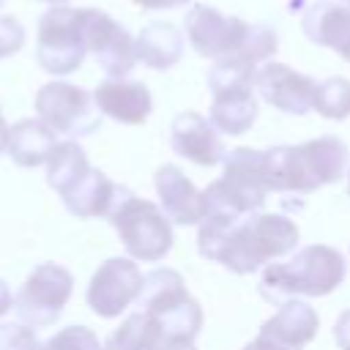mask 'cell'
<instances>
[{
	"label": "cell",
	"instance_id": "4316f807",
	"mask_svg": "<svg viewBox=\"0 0 350 350\" xmlns=\"http://www.w3.org/2000/svg\"><path fill=\"white\" fill-rule=\"evenodd\" d=\"M25 46V27L16 16L0 14V57H11Z\"/></svg>",
	"mask_w": 350,
	"mask_h": 350
},
{
	"label": "cell",
	"instance_id": "277c9868",
	"mask_svg": "<svg viewBox=\"0 0 350 350\" xmlns=\"http://www.w3.org/2000/svg\"><path fill=\"white\" fill-rule=\"evenodd\" d=\"M347 273L345 257L325 243L298 249L287 262H273L260 276V295L271 304H284L298 295L320 298L334 293Z\"/></svg>",
	"mask_w": 350,
	"mask_h": 350
},
{
	"label": "cell",
	"instance_id": "cb8c5ba5",
	"mask_svg": "<svg viewBox=\"0 0 350 350\" xmlns=\"http://www.w3.org/2000/svg\"><path fill=\"white\" fill-rule=\"evenodd\" d=\"M312 109L320 112L328 120H345L350 118V79L345 77H328L317 82Z\"/></svg>",
	"mask_w": 350,
	"mask_h": 350
},
{
	"label": "cell",
	"instance_id": "7c38bea8",
	"mask_svg": "<svg viewBox=\"0 0 350 350\" xmlns=\"http://www.w3.org/2000/svg\"><path fill=\"white\" fill-rule=\"evenodd\" d=\"M142 282L145 276L139 273L131 257H109L98 265V271L88 284V293H85L88 306L98 317H107V320L118 317L139 298Z\"/></svg>",
	"mask_w": 350,
	"mask_h": 350
},
{
	"label": "cell",
	"instance_id": "9c48e42d",
	"mask_svg": "<svg viewBox=\"0 0 350 350\" xmlns=\"http://www.w3.org/2000/svg\"><path fill=\"white\" fill-rule=\"evenodd\" d=\"M36 115L63 137H88L98 131L101 112L93 93L71 82H46L36 93Z\"/></svg>",
	"mask_w": 350,
	"mask_h": 350
},
{
	"label": "cell",
	"instance_id": "7402d4cb",
	"mask_svg": "<svg viewBox=\"0 0 350 350\" xmlns=\"http://www.w3.org/2000/svg\"><path fill=\"white\" fill-rule=\"evenodd\" d=\"M164 345V331L145 312H131L104 342V350H159Z\"/></svg>",
	"mask_w": 350,
	"mask_h": 350
},
{
	"label": "cell",
	"instance_id": "484cf974",
	"mask_svg": "<svg viewBox=\"0 0 350 350\" xmlns=\"http://www.w3.org/2000/svg\"><path fill=\"white\" fill-rule=\"evenodd\" d=\"M0 350H41V342L25 323H0Z\"/></svg>",
	"mask_w": 350,
	"mask_h": 350
},
{
	"label": "cell",
	"instance_id": "ffe728a7",
	"mask_svg": "<svg viewBox=\"0 0 350 350\" xmlns=\"http://www.w3.org/2000/svg\"><path fill=\"white\" fill-rule=\"evenodd\" d=\"M183 44V33L172 22H148L134 38V52L142 66L167 71L180 60Z\"/></svg>",
	"mask_w": 350,
	"mask_h": 350
},
{
	"label": "cell",
	"instance_id": "8d00e7d4",
	"mask_svg": "<svg viewBox=\"0 0 350 350\" xmlns=\"http://www.w3.org/2000/svg\"><path fill=\"white\" fill-rule=\"evenodd\" d=\"M0 8H3V0H0Z\"/></svg>",
	"mask_w": 350,
	"mask_h": 350
},
{
	"label": "cell",
	"instance_id": "1f68e13d",
	"mask_svg": "<svg viewBox=\"0 0 350 350\" xmlns=\"http://www.w3.org/2000/svg\"><path fill=\"white\" fill-rule=\"evenodd\" d=\"M8 137H11V126L5 123L3 109H0V153H5V150H8Z\"/></svg>",
	"mask_w": 350,
	"mask_h": 350
},
{
	"label": "cell",
	"instance_id": "d4e9b609",
	"mask_svg": "<svg viewBox=\"0 0 350 350\" xmlns=\"http://www.w3.org/2000/svg\"><path fill=\"white\" fill-rule=\"evenodd\" d=\"M41 350H104V345L88 325H66L55 336H49Z\"/></svg>",
	"mask_w": 350,
	"mask_h": 350
},
{
	"label": "cell",
	"instance_id": "3957f363",
	"mask_svg": "<svg viewBox=\"0 0 350 350\" xmlns=\"http://www.w3.org/2000/svg\"><path fill=\"white\" fill-rule=\"evenodd\" d=\"M347 145L339 137H317L304 145H276L262 150V170L271 191L312 194L345 175Z\"/></svg>",
	"mask_w": 350,
	"mask_h": 350
},
{
	"label": "cell",
	"instance_id": "8fae6325",
	"mask_svg": "<svg viewBox=\"0 0 350 350\" xmlns=\"http://www.w3.org/2000/svg\"><path fill=\"white\" fill-rule=\"evenodd\" d=\"M82 33L88 52L107 71V77L123 79L126 74H131L137 63L134 38L118 19L98 8H82Z\"/></svg>",
	"mask_w": 350,
	"mask_h": 350
},
{
	"label": "cell",
	"instance_id": "52a82bcc",
	"mask_svg": "<svg viewBox=\"0 0 350 350\" xmlns=\"http://www.w3.org/2000/svg\"><path fill=\"white\" fill-rule=\"evenodd\" d=\"M109 224L115 227L131 260L159 262L170 254L175 241L172 224L164 216V211L156 202L137 197L131 189H126L118 200L115 211L109 213Z\"/></svg>",
	"mask_w": 350,
	"mask_h": 350
},
{
	"label": "cell",
	"instance_id": "f1b7e54d",
	"mask_svg": "<svg viewBox=\"0 0 350 350\" xmlns=\"http://www.w3.org/2000/svg\"><path fill=\"white\" fill-rule=\"evenodd\" d=\"M134 3L145 11H167V8H180L189 0H134Z\"/></svg>",
	"mask_w": 350,
	"mask_h": 350
},
{
	"label": "cell",
	"instance_id": "603a6c76",
	"mask_svg": "<svg viewBox=\"0 0 350 350\" xmlns=\"http://www.w3.org/2000/svg\"><path fill=\"white\" fill-rule=\"evenodd\" d=\"M88 170L90 164H88V153L82 150V145L74 139H66V142H57L46 159V183L57 194H66Z\"/></svg>",
	"mask_w": 350,
	"mask_h": 350
},
{
	"label": "cell",
	"instance_id": "e575fe53",
	"mask_svg": "<svg viewBox=\"0 0 350 350\" xmlns=\"http://www.w3.org/2000/svg\"><path fill=\"white\" fill-rule=\"evenodd\" d=\"M347 194H350V172H347Z\"/></svg>",
	"mask_w": 350,
	"mask_h": 350
},
{
	"label": "cell",
	"instance_id": "5b68a950",
	"mask_svg": "<svg viewBox=\"0 0 350 350\" xmlns=\"http://www.w3.org/2000/svg\"><path fill=\"white\" fill-rule=\"evenodd\" d=\"M137 306L159 323L164 342H194L202 328V306L189 295L183 276L172 268H156L145 273Z\"/></svg>",
	"mask_w": 350,
	"mask_h": 350
},
{
	"label": "cell",
	"instance_id": "44dd1931",
	"mask_svg": "<svg viewBox=\"0 0 350 350\" xmlns=\"http://www.w3.org/2000/svg\"><path fill=\"white\" fill-rule=\"evenodd\" d=\"M57 134L41 120V118H25L16 120L11 126V137H8V156L14 164L19 167H38L46 164L49 153L55 150Z\"/></svg>",
	"mask_w": 350,
	"mask_h": 350
},
{
	"label": "cell",
	"instance_id": "4fadbf2b",
	"mask_svg": "<svg viewBox=\"0 0 350 350\" xmlns=\"http://www.w3.org/2000/svg\"><path fill=\"white\" fill-rule=\"evenodd\" d=\"M314 88L317 82L312 77L290 68L287 63H262L254 74L257 96L287 115H306L312 109Z\"/></svg>",
	"mask_w": 350,
	"mask_h": 350
},
{
	"label": "cell",
	"instance_id": "7a4b0ae2",
	"mask_svg": "<svg viewBox=\"0 0 350 350\" xmlns=\"http://www.w3.org/2000/svg\"><path fill=\"white\" fill-rule=\"evenodd\" d=\"M183 27L194 52L211 57L213 63L224 57H241L257 68L279 49V36L273 27L249 25L241 16H227L205 3H197L186 11Z\"/></svg>",
	"mask_w": 350,
	"mask_h": 350
},
{
	"label": "cell",
	"instance_id": "6da1fadb",
	"mask_svg": "<svg viewBox=\"0 0 350 350\" xmlns=\"http://www.w3.org/2000/svg\"><path fill=\"white\" fill-rule=\"evenodd\" d=\"M298 246V224L282 213H246L238 221L202 219L197 230V252L221 262L232 273H252Z\"/></svg>",
	"mask_w": 350,
	"mask_h": 350
},
{
	"label": "cell",
	"instance_id": "5bb4252c",
	"mask_svg": "<svg viewBox=\"0 0 350 350\" xmlns=\"http://www.w3.org/2000/svg\"><path fill=\"white\" fill-rule=\"evenodd\" d=\"M170 148L178 156H183V159H189L200 167H213V164L224 161V156H227L224 142L216 134L213 123L205 120L200 112H191V109L172 118V123H170Z\"/></svg>",
	"mask_w": 350,
	"mask_h": 350
},
{
	"label": "cell",
	"instance_id": "d590c367",
	"mask_svg": "<svg viewBox=\"0 0 350 350\" xmlns=\"http://www.w3.org/2000/svg\"><path fill=\"white\" fill-rule=\"evenodd\" d=\"M342 3H347V5H350V0H342Z\"/></svg>",
	"mask_w": 350,
	"mask_h": 350
},
{
	"label": "cell",
	"instance_id": "4dcf8cb0",
	"mask_svg": "<svg viewBox=\"0 0 350 350\" xmlns=\"http://www.w3.org/2000/svg\"><path fill=\"white\" fill-rule=\"evenodd\" d=\"M243 350H282V347H276L273 342H268L265 336H260V334H257V336H254Z\"/></svg>",
	"mask_w": 350,
	"mask_h": 350
},
{
	"label": "cell",
	"instance_id": "d6a6232c",
	"mask_svg": "<svg viewBox=\"0 0 350 350\" xmlns=\"http://www.w3.org/2000/svg\"><path fill=\"white\" fill-rule=\"evenodd\" d=\"M159 350H197L194 342H164Z\"/></svg>",
	"mask_w": 350,
	"mask_h": 350
},
{
	"label": "cell",
	"instance_id": "30bf717a",
	"mask_svg": "<svg viewBox=\"0 0 350 350\" xmlns=\"http://www.w3.org/2000/svg\"><path fill=\"white\" fill-rule=\"evenodd\" d=\"M74 290V276L57 265V262H41L33 268V273L25 279L22 290L14 298L16 317L30 328H46L52 325L63 306L68 304Z\"/></svg>",
	"mask_w": 350,
	"mask_h": 350
},
{
	"label": "cell",
	"instance_id": "f546056e",
	"mask_svg": "<svg viewBox=\"0 0 350 350\" xmlns=\"http://www.w3.org/2000/svg\"><path fill=\"white\" fill-rule=\"evenodd\" d=\"M14 306V295H11V290H8V284L0 279V317L8 312Z\"/></svg>",
	"mask_w": 350,
	"mask_h": 350
},
{
	"label": "cell",
	"instance_id": "e0dca14e",
	"mask_svg": "<svg viewBox=\"0 0 350 350\" xmlns=\"http://www.w3.org/2000/svg\"><path fill=\"white\" fill-rule=\"evenodd\" d=\"M317 325H320L317 312L306 301L290 298L279 306L273 317L262 323L260 336H265L282 350H304L317 336Z\"/></svg>",
	"mask_w": 350,
	"mask_h": 350
},
{
	"label": "cell",
	"instance_id": "ac0fdd59",
	"mask_svg": "<svg viewBox=\"0 0 350 350\" xmlns=\"http://www.w3.org/2000/svg\"><path fill=\"white\" fill-rule=\"evenodd\" d=\"M301 27L312 44L328 46L345 60H350V5L347 3H331V0L312 3L301 16Z\"/></svg>",
	"mask_w": 350,
	"mask_h": 350
},
{
	"label": "cell",
	"instance_id": "83f0119b",
	"mask_svg": "<svg viewBox=\"0 0 350 350\" xmlns=\"http://www.w3.org/2000/svg\"><path fill=\"white\" fill-rule=\"evenodd\" d=\"M334 339L339 350H350V309H345L334 323Z\"/></svg>",
	"mask_w": 350,
	"mask_h": 350
},
{
	"label": "cell",
	"instance_id": "8992f818",
	"mask_svg": "<svg viewBox=\"0 0 350 350\" xmlns=\"http://www.w3.org/2000/svg\"><path fill=\"white\" fill-rule=\"evenodd\" d=\"M257 68L241 57L216 60L208 71V90L213 96L208 120L216 131L238 137L252 129L257 120V90H254Z\"/></svg>",
	"mask_w": 350,
	"mask_h": 350
},
{
	"label": "cell",
	"instance_id": "836d02e7",
	"mask_svg": "<svg viewBox=\"0 0 350 350\" xmlns=\"http://www.w3.org/2000/svg\"><path fill=\"white\" fill-rule=\"evenodd\" d=\"M46 3H52V5H66L68 0H46Z\"/></svg>",
	"mask_w": 350,
	"mask_h": 350
},
{
	"label": "cell",
	"instance_id": "ba28073f",
	"mask_svg": "<svg viewBox=\"0 0 350 350\" xmlns=\"http://www.w3.org/2000/svg\"><path fill=\"white\" fill-rule=\"evenodd\" d=\"M88 55L82 33V8L49 5L38 19L36 60L46 74L66 77L82 66Z\"/></svg>",
	"mask_w": 350,
	"mask_h": 350
},
{
	"label": "cell",
	"instance_id": "9a60e30c",
	"mask_svg": "<svg viewBox=\"0 0 350 350\" xmlns=\"http://www.w3.org/2000/svg\"><path fill=\"white\" fill-rule=\"evenodd\" d=\"M96 107L101 115L126 123V126H139L148 120L150 109H153V96L148 90L145 82L137 79H104L96 85L93 90Z\"/></svg>",
	"mask_w": 350,
	"mask_h": 350
},
{
	"label": "cell",
	"instance_id": "2e32d148",
	"mask_svg": "<svg viewBox=\"0 0 350 350\" xmlns=\"http://www.w3.org/2000/svg\"><path fill=\"white\" fill-rule=\"evenodd\" d=\"M156 194L161 211L175 224H200L205 216V194L183 175L180 167L164 164L156 170Z\"/></svg>",
	"mask_w": 350,
	"mask_h": 350
},
{
	"label": "cell",
	"instance_id": "d6986e66",
	"mask_svg": "<svg viewBox=\"0 0 350 350\" xmlns=\"http://www.w3.org/2000/svg\"><path fill=\"white\" fill-rule=\"evenodd\" d=\"M126 186L112 183L101 170H88L63 197V205L71 216L77 219H96V216H107L115 211L118 200L123 197Z\"/></svg>",
	"mask_w": 350,
	"mask_h": 350
}]
</instances>
